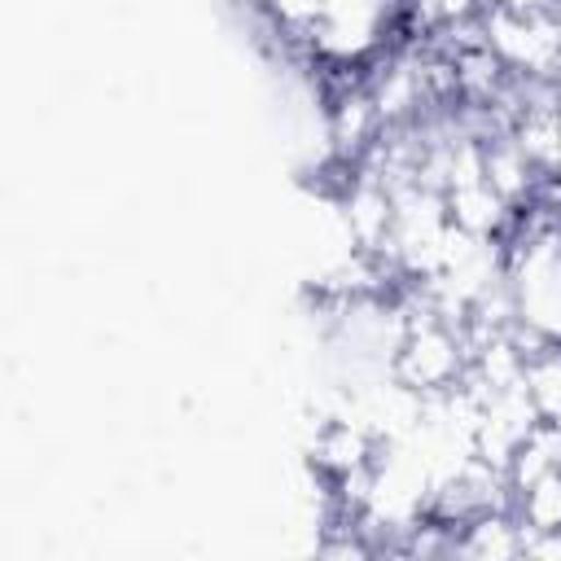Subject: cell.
Segmentation results:
<instances>
[{
    "instance_id": "obj_1",
    "label": "cell",
    "mask_w": 561,
    "mask_h": 561,
    "mask_svg": "<svg viewBox=\"0 0 561 561\" xmlns=\"http://www.w3.org/2000/svg\"><path fill=\"white\" fill-rule=\"evenodd\" d=\"M486 44L508 66V75L522 79H557L561 83V26L557 13H517L486 4Z\"/></svg>"
},
{
    "instance_id": "obj_2",
    "label": "cell",
    "mask_w": 561,
    "mask_h": 561,
    "mask_svg": "<svg viewBox=\"0 0 561 561\" xmlns=\"http://www.w3.org/2000/svg\"><path fill=\"white\" fill-rule=\"evenodd\" d=\"M443 202H447V219L460 228V232H469V237H495V241H504V232L513 228V206L486 184V175H478V180H465V184H451L447 193H443Z\"/></svg>"
},
{
    "instance_id": "obj_3",
    "label": "cell",
    "mask_w": 561,
    "mask_h": 561,
    "mask_svg": "<svg viewBox=\"0 0 561 561\" xmlns=\"http://www.w3.org/2000/svg\"><path fill=\"white\" fill-rule=\"evenodd\" d=\"M522 522L513 508H500V513H478L460 526L456 535V557H473V561H508V557H522Z\"/></svg>"
},
{
    "instance_id": "obj_4",
    "label": "cell",
    "mask_w": 561,
    "mask_h": 561,
    "mask_svg": "<svg viewBox=\"0 0 561 561\" xmlns=\"http://www.w3.org/2000/svg\"><path fill=\"white\" fill-rule=\"evenodd\" d=\"M526 390L539 408V421L561 434V342H548L526 359Z\"/></svg>"
},
{
    "instance_id": "obj_5",
    "label": "cell",
    "mask_w": 561,
    "mask_h": 561,
    "mask_svg": "<svg viewBox=\"0 0 561 561\" xmlns=\"http://www.w3.org/2000/svg\"><path fill=\"white\" fill-rule=\"evenodd\" d=\"M513 513L526 530H557L561 526V469L522 486L517 500H513Z\"/></svg>"
},
{
    "instance_id": "obj_6",
    "label": "cell",
    "mask_w": 561,
    "mask_h": 561,
    "mask_svg": "<svg viewBox=\"0 0 561 561\" xmlns=\"http://www.w3.org/2000/svg\"><path fill=\"white\" fill-rule=\"evenodd\" d=\"M522 530H526V526H522ZM522 557L561 561V526H557V530H526V539H522Z\"/></svg>"
},
{
    "instance_id": "obj_7",
    "label": "cell",
    "mask_w": 561,
    "mask_h": 561,
    "mask_svg": "<svg viewBox=\"0 0 561 561\" xmlns=\"http://www.w3.org/2000/svg\"><path fill=\"white\" fill-rule=\"evenodd\" d=\"M486 4L517 9V13H557V9H561V0H486Z\"/></svg>"
}]
</instances>
